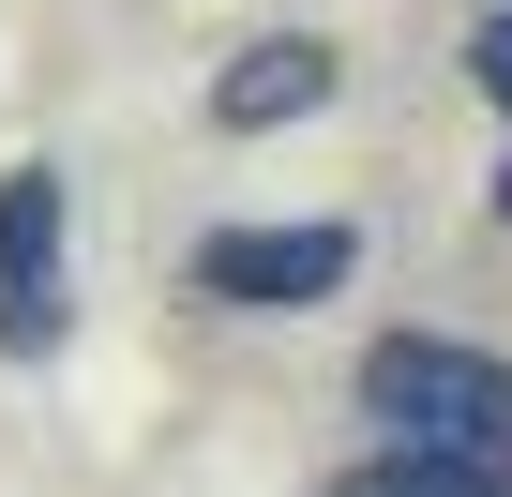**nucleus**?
Returning <instances> with one entry per match:
<instances>
[{
    "instance_id": "obj_1",
    "label": "nucleus",
    "mask_w": 512,
    "mask_h": 497,
    "mask_svg": "<svg viewBox=\"0 0 512 497\" xmlns=\"http://www.w3.org/2000/svg\"><path fill=\"white\" fill-rule=\"evenodd\" d=\"M362 422H377V452L512 482V362L467 347V332H377L362 347Z\"/></svg>"
},
{
    "instance_id": "obj_2",
    "label": "nucleus",
    "mask_w": 512,
    "mask_h": 497,
    "mask_svg": "<svg viewBox=\"0 0 512 497\" xmlns=\"http://www.w3.org/2000/svg\"><path fill=\"white\" fill-rule=\"evenodd\" d=\"M76 332V181L0 166V362H46Z\"/></svg>"
},
{
    "instance_id": "obj_3",
    "label": "nucleus",
    "mask_w": 512,
    "mask_h": 497,
    "mask_svg": "<svg viewBox=\"0 0 512 497\" xmlns=\"http://www.w3.org/2000/svg\"><path fill=\"white\" fill-rule=\"evenodd\" d=\"M347 272H362L347 226H211V241H196V302H226V317H302V302H332Z\"/></svg>"
},
{
    "instance_id": "obj_4",
    "label": "nucleus",
    "mask_w": 512,
    "mask_h": 497,
    "mask_svg": "<svg viewBox=\"0 0 512 497\" xmlns=\"http://www.w3.org/2000/svg\"><path fill=\"white\" fill-rule=\"evenodd\" d=\"M317 106H332V46L317 31H272V46H241L211 76V121L226 136H272V121H317Z\"/></svg>"
},
{
    "instance_id": "obj_5",
    "label": "nucleus",
    "mask_w": 512,
    "mask_h": 497,
    "mask_svg": "<svg viewBox=\"0 0 512 497\" xmlns=\"http://www.w3.org/2000/svg\"><path fill=\"white\" fill-rule=\"evenodd\" d=\"M347 497H512V482H482V467H422V452H362Z\"/></svg>"
},
{
    "instance_id": "obj_6",
    "label": "nucleus",
    "mask_w": 512,
    "mask_h": 497,
    "mask_svg": "<svg viewBox=\"0 0 512 497\" xmlns=\"http://www.w3.org/2000/svg\"><path fill=\"white\" fill-rule=\"evenodd\" d=\"M467 91L512 121V16H482V31H467ZM482 196H497V226H512V151H497V181H482Z\"/></svg>"
}]
</instances>
